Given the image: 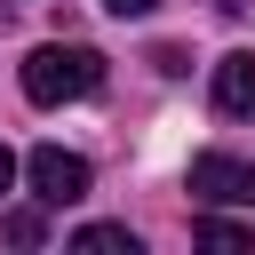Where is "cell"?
Instances as JSON below:
<instances>
[{"label":"cell","instance_id":"2","mask_svg":"<svg viewBox=\"0 0 255 255\" xmlns=\"http://www.w3.org/2000/svg\"><path fill=\"white\" fill-rule=\"evenodd\" d=\"M24 175H32V199L40 207H72V199H88V159L80 151H64V143H40L32 159H24Z\"/></svg>","mask_w":255,"mask_h":255},{"label":"cell","instance_id":"3","mask_svg":"<svg viewBox=\"0 0 255 255\" xmlns=\"http://www.w3.org/2000/svg\"><path fill=\"white\" fill-rule=\"evenodd\" d=\"M191 199H207V207H255V167L231 159V151H199L191 159Z\"/></svg>","mask_w":255,"mask_h":255},{"label":"cell","instance_id":"5","mask_svg":"<svg viewBox=\"0 0 255 255\" xmlns=\"http://www.w3.org/2000/svg\"><path fill=\"white\" fill-rule=\"evenodd\" d=\"M72 247L80 255H135V231L128 223H88V231H72Z\"/></svg>","mask_w":255,"mask_h":255},{"label":"cell","instance_id":"1","mask_svg":"<svg viewBox=\"0 0 255 255\" xmlns=\"http://www.w3.org/2000/svg\"><path fill=\"white\" fill-rule=\"evenodd\" d=\"M96 88H104V56L80 48V40H48V48L24 56V96L32 104H80Z\"/></svg>","mask_w":255,"mask_h":255},{"label":"cell","instance_id":"11","mask_svg":"<svg viewBox=\"0 0 255 255\" xmlns=\"http://www.w3.org/2000/svg\"><path fill=\"white\" fill-rule=\"evenodd\" d=\"M215 8H223V16H247V0H215Z\"/></svg>","mask_w":255,"mask_h":255},{"label":"cell","instance_id":"10","mask_svg":"<svg viewBox=\"0 0 255 255\" xmlns=\"http://www.w3.org/2000/svg\"><path fill=\"white\" fill-rule=\"evenodd\" d=\"M8 183H16V151L0 143V191H8Z\"/></svg>","mask_w":255,"mask_h":255},{"label":"cell","instance_id":"9","mask_svg":"<svg viewBox=\"0 0 255 255\" xmlns=\"http://www.w3.org/2000/svg\"><path fill=\"white\" fill-rule=\"evenodd\" d=\"M104 8H112V16H151L159 0H104Z\"/></svg>","mask_w":255,"mask_h":255},{"label":"cell","instance_id":"7","mask_svg":"<svg viewBox=\"0 0 255 255\" xmlns=\"http://www.w3.org/2000/svg\"><path fill=\"white\" fill-rule=\"evenodd\" d=\"M0 239H8V247H40V239H48V215H40V207H16V215H0Z\"/></svg>","mask_w":255,"mask_h":255},{"label":"cell","instance_id":"4","mask_svg":"<svg viewBox=\"0 0 255 255\" xmlns=\"http://www.w3.org/2000/svg\"><path fill=\"white\" fill-rule=\"evenodd\" d=\"M215 112L255 120V48H231V56L215 64Z\"/></svg>","mask_w":255,"mask_h":255},{"label":"cell","instance_id":"6","mask_svg":"<svg viewBox=\"0 0 255 255\" xmlns=\"http://www.w3.org/2000/svg\"><path fill=\"white\" fill-rule=\"evenodd\" d=\"M191 239H199V247H247V255H255V231H247V223H223V215H199Z\"/></svg>","mask_w":255,"mask_h":255},{"label":"cell","instance_id":"8","mask_svg":"<svg viewBox=\"0 0 255 255\" xmlns=\"http://www.w3.org/2000/svg\"><path fill=\"white\" fill-rule=\"evenodd\" d=\"M151 64H159L167 80H183V72H191V56H183V48H151Z\"/></svg>","mask_w":255,"mask_h":255}]
</instances>
